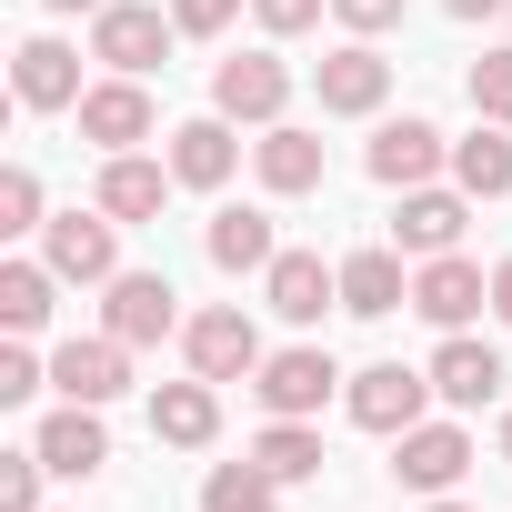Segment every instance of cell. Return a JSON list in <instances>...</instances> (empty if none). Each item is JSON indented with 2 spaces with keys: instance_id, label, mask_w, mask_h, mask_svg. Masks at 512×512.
<instances>
[{
  "instance_id": "obj_1",
  "label": "cell",
  "mask_w": 512,
  "mask_h": 512,
  "mask_svg": "<svg viewBox=\"0 0 512 512\" xmlns=\"http://www.w3.org/2000/svg\"><path fill=\"white\" fill-rule=\"evenodd\" d=\"M432 372H412V362H372V372H352L342 382V412L362 422V432H382V442H402L412 422H432Z\"/></svg>"
},
{
  "instance_id": "obj_2",
  "label": "cell",
  "mask_w": 512,
  "mask_h": 512,
  "mask_svg": "<svg viewBox=\"0 0 512 512\" xmlns=\"http://www.w3.org/2000/svg\"><path fill=\"white\" fill-rule=\"evenodd\" d=\"M211 111L272 131V121L292 111V61H282V51H231V61H211Z\"/></svg>"
},
{
  "instance_id": "obj_3",
  "label": "cell",
  "mask_w": 512,
  "mask_h": 512,
  "mask_svg": "<svg viewBox=\"0 0 512 512\" xmlns=\"http://www.w3.org/2000/svg\"><path fill=\"white\" fill-rule=\"evenodd\" d=\"M171 41H181V21L151 11V0H111V11H91V61H111L131 81H151L171 61Z\"/></svg>"
},
{
  "instance_id": "obj_4",
  "label": "cell",
  "mask_w": 512,
  "mask_h": 512,
  "mask_svg": "<svg viewBox=\"0 0 512 512\" xmlns=\"http://www.w3.org/2000/svg\"><path fill=\"white\" fill-rule=\"evenodd\" d=\"M181 362H191L201 382H251L272 352H262V332H251V312H241V302H211V312H191V322H181Z\"/></svg>"
},
{
  "instance_id": "obj_5",
  "label": "cell",
  "mask_w": 512,
  "mask_h": 512,
  "mask_svg": "<svg viewBox=\"0 0 512 512\" xmlns=\"http://www.w3.org/2000/svg\"><path fill=\"white\" fill-rule=\"evenodd\" d=\"M41 262L61 282H121V221L91 201V211H51L41 221Z\"/></svg>"
},
{
  "instance_id": "obj_6",
  "label": "cell",
  "mask_w": 512,
  "mask_h": 512,
  "mask_svg": "<svg viewBox=\"0 0 512 512\" xmlns=\"http://www.w3.org/2000/svg\"><path fill=\"white\" fill-rule=\"evenodd\" d=\"M251 392H262L272 422H312V412L342 392V362H332L322 342H292V352H272L262 372H251Z\"/></svg>"
},
{
  "instance_id": "obj_7",
  "label": "cell",
  "mask_w": 512,
  "mask_h": 512,
  "mask_svg": "<svg viewBox=\"0 0 512 512\" xmlns=\"http://www.w3.org/2000/svg\"><path fill=\"white\" fill-rule=\"evenodd\" d=\"M412 312L432 332H472V312H492V272L462 262V251H432V262L412 272Z\"/></svg>"
},
{
  "instance_id": "obj_8",
  "label": "cell",
  "mask_w": 512,
  "mask_h": 512,
  "mask_svg": "<svg viewBox=\"0 0 512 512\" xmlns=\"http://www.w3.org/2000/svg\"><path fill=\"white\" fill-rule=\"evenodd\" d=\"M101 292H111V302H101V332H111V342L151 352V342L181 332V292H171L161 272H121V282H101Z\"/></svg>"
},
{
  "instance_id": "obj_9",
  "label": "cell",
  "mask_w": 512,
  "mask_h": 512,
  "mask_svg": "<svg viewBox=\"0 0 512 512\" xmlns=\"http://www.w3.org/2000/svg\"><path fill=\"white\" fill-rule=\"evenodd\" d=\"M151 131H161V111H151V91H141L131 71H111V81L81 91V141H91V151H141Z\"/></svg>"
},
{
  "instance_id": "obj_10",
  "label": "cell",
  "mask_w": 512,
  "mask_h": 512,
  "mask_svg": "<svg viewBox=\"0 0 512 512\" xmlns=\"http://www.w3.org/2000/svg\"><path fill=\"white\" fill-rule=\"evenodd\" d=\"M362 171H372L382 191H422L432 171H452V141H442L432 121H412V111H402V121H382V131H372Z\"/></svg>"
},
{
  "instance_id": "obj_11",
  "label": "cell",
  "mask_w": 512,
  "mask_h": 512,
  "mask_svg": "<svg viewBox=\"0 0 512 512\" xmlns=\"http://www.w3.org/2000/svg\"><path fill=\"white\" fill-rule=\"evenodd\" d=\"M51 392H61V402H91V412H111V402L131 392V342H111V332H91V342H61V352H51Z\"/></svg>"
},
{
  "instance_id": "obj_12",
  "label": "cell",
  "mask_w": 512,
  "mask_h": 512,
  "mask_svg": "<svg viewBox=\"0 0 512 512\" xmlns=\"http://www.w3.org/2000/svg\"><path fill=\"white\" fill-rule=\"evenodd\" d=\"M11 91H21V111H81V51L71 41H21L11 51Z\"/></svg>"
},
{
  "instance_id": "obj_13",
  "label": "cell",
  "mask_w": 512,
  "mask_h": 512,
  "mask_svg": "<svg viewBox=\"0 0 512 512\" xmlns=\"http://www.w3.org/2000/svg\"><path fill=\"white\" fill-rule=\"evenodd\" d=\"M312 91H322V111H342V121H362V111H382V91H392V61H382L372 41H342V51H322V71H312Z\"/></svg>"
},
{
  "instance_id": "obj_14",
  "label": "cell",
  "mask_w": 512,
  "mask_h": 512,
  "mask_svg": "<svg viewBox=\"0 0 512 512\" xmlns=\"http://www.w3.org/2000/svg\"><path fill=\"white\" fill-rule=\"evenodd\" d=\"M392 472H402L412 492H452V482L472 472V432H462V422H412V432L392 442Z\"/></svg>"
},
{
  "instance_id": "obj_15",
  "label": "cell",
  "mask_w": 512,
  "mask_h": 512,
  "mask_svg": "<svg viewBox=\"0 0 512 512\" xmlns=\"http://www.w3.org/2000/svg\"><path fill=\"white\" fill-rule=\"evenodd\" d=\"M262 302H272L282 322H302V332H312V322L342 302V272L322 262V251H282V262L262 272Z\"/></svg>"
},
{
  "instance_id": "obj_16",
  "label": "cell",
  "mask_w": 512,
  "mask_h": 512,
  "mask_svg": "<svg viewBox=\"0 0 512 512\" xmlns=\"http://www.w3.org/2000/svg\"><path fill=\"white\" fill-rule=\"evenodd\" d=\"M251 171H262V191H272V201H302V191H322V131H302V121H272L262 141H251Z\"/></svg>"
},
{
  "instance_id": "obj_17",
  "label": "cell",
  "mask_w": 512,
  "mask_h": 512,
  "mask_svg": "<svg viewBox=\"0 0 512 512\" xmlns=\"http://www.w3.org/2000/svg\"><path fill=\"white\" fill-rule=\"evenodd\" d=\"M462 221H472V191H402V211H392V251H412V262H432V251H452L462 241Z\"/></svg>"
},
{
  "instance_id": "obj_18",
  "label": "cell",
  "mask_w": 512,
  "mask_h": 512,
  "mask_svg": "<svg viewBox=\"0 0 512 512\" xmlns=\"http://www.w3.org/2000/svg\"><path fill=\"white\" fill-rule=\"evenodd\" d=\"M161 161H171V181H181V191H221V181L241 171V141H231V121H221V111H201V121H181V131H171V151H161Z\"/></svg>"
},
{
  "instance_id": "obj_19",
  "label": "cell",
  "mask_w": 512,
  "mask_h": 512,
  "mask_svg": "<svg viewBox=\"0 0 512 512\" xmlns=\"http://www.w3.org/2000/svg\"><path fill=\"white\" fill-rule=\"evenodd\" d=\"M91 201H101L111 221H161V201H171V161L111 151V161H101V181H91Z\"/></svg>"
},
{
  "instance_id": "obj_20",
  "label": "cell",
  "mask_w": 512,
  "mask_h": 512,
  "mask_svg": "<svg viewBox=\"0 0 512 512\" xmlns=\"http://www.w3.org/2000/svg\"><path fill=\"white\" fill-rule=\"evenodd\" d=\"M432 392H442L452 412H482V402L502 392V352L472 342V332H442V352H432Z\"/></svg>"
},
{
  "instance_id": "obj_21",
  "label": "cell",
  "mask_w": 512,
  "mask_h": 512,
  "mask_svg": "<svg viewBox=\"0 0 512 512\" xmlns=\"http://www.w3.org/2000/svg\"><path fill=\"white\" fill-rule=\"evenodd\" d=\"M211 432H221V382H201V372H191V382H161V392H151V442L201 452Z\"/></svg>"
},
{
  "instance_id": "obj_22",
  "label": "cell",
  "mask_w": 512,
  "mask_h": 512,
  "mask_svg": "<svg viewBox=\"0 0 512 512\" xmlns=\"http://www.w3.org/2000/svg\"><path fill=\"white\" fill-rule=\"evenodd\" d=\"M31 442H41V462H51L61 482H91V472L111 462V432H101V412H91V402H61Z\"/></svg>"
},
{
  "instance_id": "obj_23",
  "label": "cell",
  "mask_w": 512,
  "mask_h": 512,
  "mask_svg": "<svg viewBox=\"0 0 512 512\" xmlns=\"http://www.w3.org/2000/svg\"><path fill=\"white\" fill-rule=\"evenodd\" d=\"M402 302H412V272H402V251H392V241L342 262V312H352V322H392Z\"/></svg>"
},
{
  "instance_id": "obj_24",
  "label": "cell",
  "mask_w": 512,
  "mask_h": 512,
  "mask_svg": "<svg viewBox=\"0 0 512 512\" xmlns=\"http://www.w3.org/2000/svg\"><path fill=\"white\" fill-rule=\"evenodd\" d=\"M201 251H211V272H272V262H282V241H272V211H211Z\"/></svg>"
},
{
  "instance_id": "obj_25",
  "label": "cell",
  "mask_w": 512,
  "mask_h": 512,
  "mask_svg": "<svg viewBox=\"0 0 512 512\" xmlns=\"http://www.w3.org/2000/svg\"><path fill=\"white\" fill-rule=\"evenodd\" d=\"M51 292H61V272H51V262H0V332L31 342V332L51 322Z\"/></svg>"
},
{
  "instance_id": "obj_26",
  "label": "cell",
  "mask_w": 512,
  "mask_h": 512,
  "mask_svg": "<svg viewBox=\"0 0 512 512\" xmlns=\"http://www.w3.org/2000/svg\"><path fill=\"white\" fill-rule=\"evenodd\" d=\"M452 191H472V201H502V191H512V141H502V121H482L472 141H452Z\"/></svg>"
},
{
  "instance_id": "obj_27",
  "label": "cell",
  "mask_w": 512,
  "mask_h": 512,
  "mask_svg": "<svg viewBox=\"0 0 512 512\" xmlns=\"http://www.w3.org/2000/svg\"><path fill=\"white\" fill-rule=\"evenodd\" d=\"M201 512H282V472H262V462H211Z\"/></svg>"
},
{
  "instance_id": "obj_28",
  "label": "cell",
  "mask_w": 512,
  "mask_h": 512,
  "mask_svg": "<svg viewBox=\"0 0 512 512\" xmlns=\"http://www.w3.org/2000/svg\"><path fill=\"white\" fill-rule=\"evenodd\" d=\"M251 462H262V472H282V482H312V472H322V432H312V422H262Z\"/></svg>"
},
{
  "instance_id": "obj_29",
  "label": "cell",
  "mask_w": 512,
  "mask_h": 512,
  "mask_svg": "<svg viewBox=\"0 0 512 512\" xmlns=\"http://www.w3.org/2000/svg\"><path fill=\"white\" fill-rule=\"evenodd\" d=\"M462 91H472V121H502V131H512V41H502V51H482Z\"/></svg>"
},
{
  "instance_id": "obj_30",
  "label": "cell",
  "mask_w": 512,
  "mask_h": 512,
  "mask_svg": "<svg viewBox=\"0 0 512 512\" xmlns=\"http://www.w3.org/2000/svg\"><path fill=\"white\" fill-rule=\"evenodd\" d=\"M51 211H41V171L31 161H11V171H0V231H41Z\"/></svg>"
},
{
  "instance_id": "obj_31",
  "label": "cell",
  "mask_w": 512,
  "mask_h": 512,
  "mask_svg": "<svg viewBox=\"0 0 512 512\" xmlns=\"http://www.w3.org/2000/svg\"><path fill=\"white\" fill-rule=\"evenodd\" d=\"M41 442H21V452H0V512H41Z\"/></svg>"
},
{
  "instance_id": "obj_32",
  "label": "cell",
  "mask_w": 512,
  "mask_h": 512,
  "mask_svg": "<svg viewBox=\"0 0 512 512\" xmlns=\"http://www.w3.org/2000/svg\"><path fill=\"white\" fill-rule=\"evenodd\" d=\"M402 11H412V0H332V21H342L352 41H382V31H402Z\"/></svg>"
},
{
  "instance_id": "obj_33",
  "label": "cell",
  "mask_w": 512,
  "mask_h": 512,
  "mask_svg": "<svg viewBox=\"0 0 512 512\" xmlns=\"http://www.w3.org/2000/svg\"><path fill=\"white\" fill-rule=\"evenodd\" d=\"M31 392H51V362H41V352H21V342H11V352H0V402H11V412H21V402H31Z\"/></svg>"
},
{
  "instance_id": "obj_34",
  "label": "cell",
  "mask_w": 512,
  "mask_h": 512,
  "mask_svg": "<svg viewBox=\"0 0 512 512\" xmlns=\"http://www.w3.org/2000/svg\"><path fill=\"white\" fill-rule=\"evenodd\" d=\"M322 11H332V0H251V21H262L272 41H302V31H312Z\"/></svg>"
},
{
  "instance_id": "obj_35",
  "label": "cell",
  "mask_w": 512,
  "mask_h": 512,
  "mask_svg": "<svg viewBox=\"0 0 512 512\" xmlns=\"http://www.w3.org/2000/svg\"><path fill=\"white\" fill-rule=\"evenodd\" d=\"M171 21H181V41H221L241 21V0H171Z\"/></svg>"
},
{
  "instance_id": "obj_36",
  "label": "cell",
  "mask_w": 512,
  "mask_h": 512,
  "mask_svg": "<svg viewBox=\"0 0 512 512\" xmlns=\"http://www.w3.org/2000/svg\"><path fill=\"white\" fill-rule=\"evenodd\" d=\"M492 322H512V262H492Z\"/></svg>"
},
{
  "instance_id": "obj_37",
  "label": "cell",
  "mask_w": 512,
  "mask_h": 512,
  "mask_svg": "<svg viewBox=\"0 0 512 512\" xmlns=\"http://www.w3.org/2000/svg\"><path fill=\"white\" fill-rule=\"evenodd\" d=\"M442 11L452 21H482V11H512V0H442Z\"/></svg>"
},
{
  "instance_id": "obj_38",
  "label": "cell",
  "mask_w": 512,
  "mask_h": 512,
  "mask_svg": "<svg viewBox=\"0 0 512 512\" xmlns=\"http://www.w3.org/2000/svg\"><path fill=\"white\" fill-rule=\"evenodd\" d=\"M51 11H111V0H51Z\"/></svg>"
},
{
  "instance_id": "obj_39",
  "label": "cell",
  "mask_w": 512,
  "mask_h": 512,
  "mask_svg": "<svg viewBox=\"0 0 512 512\" xmlns=\"http://www.w3.org/2000/svg\"><path fill=\"white\" fill-rule=\"evenodd\" d=\"M422 512H462V502H452V492H432V502H422Z\"/></svg>"
},
{
  "instance_id": "obj_40",
  "label": "cell",
  "mask_w": 512,
  "mask_h": 512,
  "mask_svg": "<svg viewBox=\"0 0 512 512\" xmlns=\"http://www.w3.org/2000/svg\"><path fill=\"white\" fill-rule=\"evenodd\" d=\"M502 462H512V412H502Z\"/></svg>"
}]
</instances>
